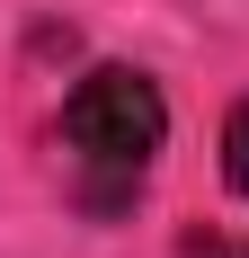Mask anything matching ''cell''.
Here are the masks:
<instances>
[{"instance_id": "obj_2", "label": "cell", "mask_w": 249, "mask_h": 258, "mask_svg": "<svg viewBox=\"0 0 249 258\" xmlns=\"http://www.w3.org/2000/svg\"><path fill=\"white\" fill-rule=\"evenodd\" d=\"M223 178H231V196H249V98L223 116Z\"/></svg>"}, {"instance_id": "obj_1", "label": "cell", "mask_w": 249, "mask_h": 258, "mask_svg": "<svg viewBox=\"0 0 249 258\" xmlns=\"http://www.w3.org/2000/svg\"><path fill=\"white\" fill-rule=\"evenodd\" d=\"M169 143V107L134 62H98V72L72 80L63 98V152H72V178H80V205L89 214H125L143 196L151 160Z\"/></svg>"}]
</instances>
